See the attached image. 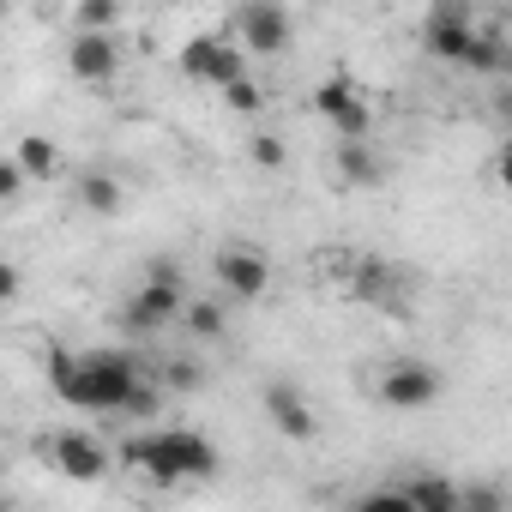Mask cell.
Returning a JSON list of instances; mask_svg holds the SVG:
<instances>
[{"label":"cell","mask_w":512,"mask_h":512,"mask_svg":"<svg viewBox=\"0 0 512 512\" xmlns=\"http://www.w3.org/2000/svg\"><path fill=\"white\" fill-rule=\"evenodd\" d=\"M49 386L61 404L91 410V416H127V404L139 398L145 374L127 350H49Z\"/></svg>","instance_id":"obj_1"},{"label":"cell","mask_w":512,"mask_h":512,"mask_svg":"<svg viewBox=\"0 0 512 512\" xmlns=\"http://www.w3.org/2000/svg\"><path fill=\"white\" fill-rule=\"evenodd\" d=\"M121 464L151 488H181V482H211L223 458L199 428H163V434H127Z\"/></svg>","instance_id":"obj_2"},{"label":"cell","mask_w":512,"mask_h":512,"mask_svg":"<svg viewBox=\"0 0 512 512\" xmlns=\"http://www.w3.org/2000/svg\"><path fill=\"white\" fill-rule=\"evenodd\" d=\"M187 278H181V266L175 260H151L145 266V278H139V290L127 296V308H121V332L127 338H145V332H163L169 320H181L187 314Z\"/></svg>","instance_id":"obj_3"},{"label":"cell","mask_w":512,"mask_h":512,"mask_svg":"<svg viewBox=\"0 0 512 512\" xmlns=\"http://www.w3.org/2000/svg\"><path fill=\"white\" fill-rule=\"evenodd\" d=\"M314 115L338 133V145H356V139H368V127H374V103H368V91H362L350 73H326V79L314 85Z\"/></svg>","instance_id":"obj_4"},{"label":"cell","mask_w":512,"mask_h":512,"mask_svg":"<svg viewBox=\"0 0 512 512\" xmlns=\"http://www.w3.org/2000/svg\"><path fill=\"white\" fill-rule=\"evenodd\" d=\"M181 73H187L193 85L229 91V85H241V79H247V49H241L235 37H217V31L187 37V43H181Z\"/></svg>","instance_id":"obj_5"},{"label":"cell","mask_w":512,"mask_h":512,"mask_svg":"<svg viewBox=\"0 0 512 512\" xmlns=\"http://www.w3.org/2000/svg\"><path fill=\"white\" fill-rule=\"evenodd\" d=\"M211 278H217V290L235 296V302H260V296L272 290V260H266L260 247H247V241H229V247H217Z\"/></svg>","instance_id":"obj_6"},{"label":"cell","mask_w":512,"mask_h":512,"mask_svg":"<svg viewBox=\"0 0 512 512\" xmlns=\"http://www.w3.org/2000/svg\"><path fill=\"white\" fill-rule=\"evenodd\" d=\"M476 37H482V25H476V13L464 7V0H446V7H434V13L422 19V49H428L434 61L464 67L470 49H476Z\"/></svg>","instance_id":"obj_7"},{"label":"cell","mask_w":512,"mask_h":512,"mask_svg":"<svg viewBox=\"0 0 512 512\" xmlns=\"http://www.w3.org/2000/svg\"><path fill=\"white\" fill-rule=\"evenodd\" d=\"M43 458L67 476V482H103L109 476V452L97 434L85 428H55V440H43Z\"/></svg>","instance_id":"obj_8"},{"label":"cell","mask_w":512,"mask_h":512,"mask_svg":"<svg viewBox=\"0 0 512 512\" xmlns=\"http://www.w3.org/2000/svg\"><path fill=\"white\" fill-rule=\"evenodd\" d=\"M440 386H446L440 368H428V362L410 356V362H392L374 392H380V404H392V410H428V404L440 398Z\"/></svg>","instance_id":"obj_9"},{"label":"cell","mask_w":512,"mask_h":512,"mask_svg":"<svg viewBox=\"0 0 512 512\" xmlns=\"http://www.w3.org/2000/svg\"><path fill=\"white\" fill-rule=\"evenodd\" d=\"M290 37H296V25H290L284 7H272V0H253V7L235 13V43L247 55H278V49H290Z\"/></svg>","instance_id":"obj_10"},{"label":"cell","mask_w":512,"mask_h":512,"mask_svg":"<svg viewBox=\"0 0 512 512\" xmlns=\"http://www.w3.org/2000/svg\"><path fill=\"white\" fill-rule=\"evenodd\" d=\"M260 404H266V416H272L278 434H290V440H314V434H320V416H314V404L302 398V386L272 380V386L260 392Z\"/></svg>","instance_id":"obj_11"},{"label":"cell","mask_w":512,"mask_h":512,"mask_svg":"<svg viewBox=\"0 0 512 512\" xmlns=\"http://www.w3.org/2000/svg\"><path fill=\"white\" fill-rule=\"evenodd\" d=\"M350 302H368V308H404V272L386 266L380 253H362V272L350 284Z\"/></svg>","instance_id":"obj_12"},{"label":"cell","mask_w":512,"mask_h":512,"mask_svg":"<svg viewBox=\"0 0 512 512\" xmlns=\"http://www.w3.org/2000/svg\"><path fill=\"white\" fill-rule=\"evenodd\" d=\"M115 67H121V49H115L109 37H73V49H67V73H73L79 85H109Z\"/></svg>","instance_id":"obj_13"},{"label":"cell","mask_w":512,"mask_h":512,"mask_svg":"<svg viewBox=\"0 0 512 512\" xmlns=\"http://www.w3.org/2000/svg\"><path fill=\"white\" fill-rule=\"evenodd\" d=\"M332 169H338V187H380V181H386V157H380L368 139H356V145H338Z\"/></svg>","instance_id":"obj_14"},{"label":"cell","mask_w":512,"mask_h":512,"mask_svg":"<svg viewBox=\"0 0 512 512\" xmlns=\"http://www.w3.org/2000/svg\"><path fill=\"white\" fill-rule=\"evenodd\" d=\"M356 272H362V253H356V247H320V253H314V278H320L326 290H338V296H350Z\"/></svg>","instance_id":"obj_15"},{"label":"cell","mask_w":512,"mask_h":512,"mask_svg":"<svg viewBox=\"0 0 512 512\" xmlns=\"http://www.w3.org/2000/svg\"><path fill=\"white\" fill-rule=\"evenodd\" d=\"M13 157H19V169H25L31 181H55V175H61V151H55V139H43V133H25V139L13 145Z\"/></svg>","instance_id":"obj_16"},{"label":"cell","mask_w":512,"mask_h":512,"mask_svg":"<svg viewBox=\"0 0 512 512\" xmlns=\"http://www.w3.org/2000/svg\"><path fill=\"white\" fill-rule=\"evenodd\" d=\"M121 199H127V187H121L115 175H103V169H91V175H79V205H85V211H97V217H109V211H121Z\"/></svg>","instance_id":"obj_17"},{"label":"cell","mask_w":512,"mask_h":512,"mask_svg":"<svg viewBox=\"0 0 512 512\" xmlns=\"http://www.w3.org/2000/svg\"><path fill=\"white\" fill-rule=\"evenodd\" d=\"M181 326H187L193 338H223V302L193 296V302H187V314H181Z\"/></svg>","instance_id":"obj_18"},{"label":"cell","mask_w":512,"mask_h":512,"mask_svg":"<svg viewBox=\"0 0 512 512\" xmlns=\"http://www.w3.org/2000/svg\"><path fill=\"white\" fill-rule=\"evenodd\" d=\"M121 19V7L115 0H85V7L73 13V25H79V37H109V25Z\"/></svg>","instance_id":"obj_19"},{"label":"cell","mask_w":512,"mask_h":512,"mask_svg":"<svg viewBox=\"0 0 512 512\" xmlns=\"http://www.w3.org/2000/svg\"><path fill=\"white\" fill-rule=\"evenodd\" d=\"M350 512H416V500H410V488H368V494H356Z\"/></svg>","instance_id":"obj_20"},{"label":"cell","mask_w":512,"mask_h":512,"mask_svg":"<svg viewBox=\"0 0 512 512\" xmlns=\"http://www.w3.org/2000/svg\"><path fill=\"white\" fill-rule=\"evenodd\" d=\"M223 109H235V115H260V109H266V91H260V79L247 73L241 85H229V91H223Z\"/></svg>","instance_id":"obj_21"},{"label":"cell","mask_w":512,"mask_h":512,"mask_svg":"<svg viewBox=\"0 0 512 512\" xmlns=\"http://www.w3.org/2000/svg\"><path fill=\"white\" fill-rule=\"evenodd\" d=\"M247 157L260 163V169H284V163H290V145H284L278 133H260V139L247 145Z\"/></svg>","instance_id":"obj_22"},{"label":"cell","mask_w":512,"mask_h":512,"mask_svg":"<svg viewBox=\"0 0 512 512\" xmlns=\"http://www.w3.org/2000/svg\"><path fill=\"white\" fill-rule=\"evenodd\" d=\"M25 181H31V175L19 169V157L0 163V199H19V193H25Z\"/></svg>","instance_id":"obj_23"},{"label":"cell","mask_w":512,"mask_h":512,"mask_svg":"<svg viewBox=\"0 0 512 512\" xmlns=\"http://www.w3.org/2000/svg\"><path fill=\"white\" fill-rule=\"evenodd\" d=\"M163 374H169V380H175V386H199V368H193V362H169V368H163Z\"/></svg>","instance_id":"obj_24"},{"label":"cell","mask_w":512,"mask_h":512,"mask_svg":"<svg viewBox=\"0 0 512 512\" xmlns=\"http://www.w3.org/2000/svg\"><path fill=\"white\" fill-rule=\"evenodd\" d=\"M151 410H157V392H151V380H145V386H139V398L127 404V416H151Z\"/></svg>","instance_id":"obj_25"},{"label":"cell","mask_w":512,"mask_h":512,"mask_svg":"<svg viewBox=\"0 0 512 512\" xmlns=\"http://www.w3.org/2000/svg\"><path fill=\"white\" fill-rule=\"evenodd\" d=\"M0 296H7V302L19 296V266H0Z\"/></svg>","instance_id":"obj_26"},{"label":"cell","mask_w":512,"mask_h":512,"mask_svg":"<svg viewBox=\"0 0 512 512\" xmlns=\"http://www.w3.org/2000/svg\"><path fill=\"white\" fill-rule=\"evenodd\" d=\"M494 181H500V193H512V157H494Z\"/></svg>","instance_id":"obj_27"},{"label":"cell","mask_w":512,"mask_h":512,"mask_svg":"<svg viewBox=\"0 0 512 512\" xmlns=\"http://www.w3.org/2000/svg\"><path fill=\"white\" fill-rule=\"evenodd\" d=\"M464 512H500L494 494H464Z\"/></svg>","instance_id":"obj_28"},{"label":"cell","mask_w":512,"mask_h":512,"mask_svg":"<svg viewBox=\"0 0 512 512\" xmlns=\"http://www.w3.org/2000/svg\"><path fill=\"white\" fill-rule=\"evenodd\" d=\"M500 157H512V133H506V145H500Z\"/></svg>","instance_id":"obj_29"},{"label":"cell","mask_w":512,"mask_h":512,"mask_svg":"<svg viewBox=\"0 0 512 512\" xmlns=\"http://www.w3.org/2000/svg\"><path fill=\"white\" fill-rule=\"evenodd\" d=\"M7 512H13V506H7Z\"/></svg>","instance_id":"obj_30"}]
</instances>
